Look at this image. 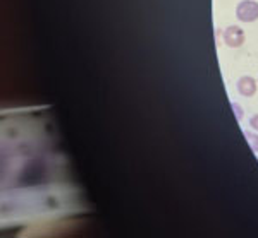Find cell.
I'll return each instance as SVG.
<instances>
[{
    "mask_svg": "<svg viewBox=\"0 0 258 238\" xmlns=\"http://www.w3.org/2000/svg\"><path fill=\"white\" fill-rule=\"evenodd\" d=\"M236 16L243 23H253L258 19V2L255 0H243L236 7Z\"/></svg>",
    "mask_w": 258,
    "mask_h": 238,
    "instance_id": "1",
    "label": "cell"
},
{
    "mask_svg": "<svg viewBox=\"0 0 258 238\" xmlns=\"http://www.w3.org/2000/svg\"><path fill=\"white\" fill-rule=\"evenodd\" d=\"M224 43L231 48H238L244 43V31L238 26H229L224 31Z\"/></svg>",
    "mask_w": 258,
    "mask_h": 238,
    "instance_id": "2",
    "label": "cell"
},
{
    "mask_svg": "<svg viewBox=\"0 0 258 238\" xmlns=\"http://www.w3.org/2000/svg\"><path fill=\"white\" fill-rule=\"evenodd\" d=\"M238 93L241 96H246V98L253 96L256 93V81L249 76H243L238 81Z\"/></svg>",
    "mask_w": 258,
    "mask_h": 238,
    "instance_id": "3",
    "label": "cell"
},
{
    "mask_svg": "<svg viewBox=\"0 0 258 238\" xmlns=\"http://www.w3.org/2000/svg\"><path fill=\"white\" fill-rule=\"evenodd\" d=\"M244 137H246V143L249 144V148L253 149L255 153H258V136L256 134H251V132H244Z\"/></svg>",
    "mask_w": 258,
    "mask_h": 238,
    "instance_id": "4",
    "label": "cell"
},
{
    "mask_svg": "<svg viewBox=\"0 0 258 238\" xmlns=\"http://www.w3.org/2000/svg\"><path fill=\"white\" fill-rule=\"evenodd\" d=\"M232 108H234L236 118H238V120H241V118H243V111H241V106L238 105V103H232Z\"/></svg>",
    "mask_w": 258,
    "mask_h": 238,
    "instance_id": "5",
    "label": "cell"
},
{
    "mask_svg": "<svg viewBox=\"0 0 258 238\" xmlns=\"http://www.w3.org/2000/svg\"><path fill=\"white\" fill-rule=\"evenodd\" d=\"M249 125H251V129H255L258 132V113L251 116V120H249Z\"/></svg>",
    "mask_w": 258,
    "mask_h": 238,
    "instance_id": "6",
    "label": "cell"
}]
</instances>
